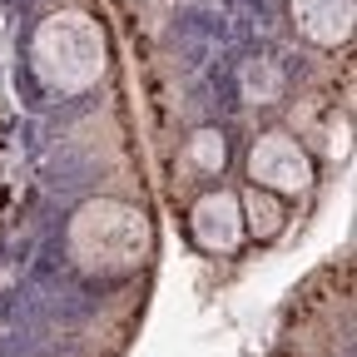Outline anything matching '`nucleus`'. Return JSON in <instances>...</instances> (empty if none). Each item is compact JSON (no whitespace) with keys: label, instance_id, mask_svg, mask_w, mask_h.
<instances>
[{"label":"nucleus","instance_id":"obj_5","mask_svg":"<svg viewBox=\"0 0 357 357\" xmlns=\"http://www.w3.org/2000/svg\"><path fill=\"white\" fill-rule=\"evenodd\" d=\"M293 20L312 45H342L357 20V0H293Z\"/></svg>","mask_w":357,"mask_h":357},{"label":"nucleus","instance_id":"obj_2","mask_svg":"<svg viewBox=\"0 0 357 357\" xmlns=\"http://www.w3.org/2000/svg\"><path fill=\"white\" fill-rule=\"evenodd\" d=\"M30 60L50 89L79 95V89L100 84V75H105V30L84 10H55L50 20H40V30L30 40Z\"/></svg>","mask_w":357,"mask_h":357},{"label":"nucleus","instance_id":"obj_7","mask_svg":"<svg viewBox=\"0 0 357 357\" xmlns=\"http://www.w3.org/2000/svg\"><path fill=\"white\" fill-rule=\"evenodd\" d=\"M189 159H194L199 169L218 174V169H223V159H229V149H223V134H218V129H199L194 139H189Z\"/></svg>","mask_w":357,"mask_h":357},{"label":"nucleus","instance_id":"obj_1","mask_svg":"<svg viewBox=\"0 0 357 357\" xmlns=\"http://www.w3.org/2000/svg\"><path fill=\"white\" fill-rule=\"evenodd\" d=\"M70 258L84 273H134L149 258V218L124 199H89L70 218Z\"/></svg>","mask_w":357,"mask_h":357},{"label":"nucleus","instance_id":"obj_4","mask_svg":"<svg viewBox=\"0 0 357 357\" xmlns=\"http://www.w3.org/2000/svg\"><path fill=\"white\" fill-rule=\"evenodd\" d=\"M189 223H194L199 248H208V253H234V248H238V238H243L238 194H223V189H218V194H204V199L194 204Z\"/></svg>","mask_w":357,"mask_h":357},{"label":"nucleus","instance_id":"obj_6","mask_svg":"<svg viewBox=\"0 0 357 357\" xmlns=\"http://www.w3.org/2000/svg\"><path fill=\"white\" fill-rule=\"evenodd\" d=\"M238 213H243V229H253L258 238H273L283 229V204H278V194H268V189H248L238 199Z\"/></svg>","mask_w":357,"mask_h":357},{"label":"nucleus","instance_id":"obj_3","mask_svg":"<svg viewBox=\"0 0 357 357\" xmlns=\"http://www.w3.org/2000/svg\"><path fill=\"white\" fill-rule=\"evenodd\" d=\"M248 178L253 189H268V194H303L312 178V159L288 134H263L248 149Z\"/></svg>","mask_w":357,"mask_h":357}]
</instances>
